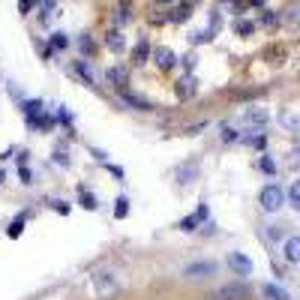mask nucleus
<instances>
[{
	"label": "nucleus",
	"instance_id": "1",
	"mask_svg": "<svg viewBox=\"0 0 300 300\" xmlns=\"http://www.w3.org/2000/svg\"><path fill=\"white\" fill-rule=\"evenodd\" d=\"M285 201H288V192H285L282 186H276V183H267V186L258 192V204H261V210H267V213H276Z\"/></svg>",
	"mask_w": 300,
	"mask_h": 300
},
{
	"label": "nucleus",
	"instance_id": "2",
	"mask_svg": "<svg viewBox=\"0 0 300 300\" xmlns=\"http://www.w3.org/2000/svg\"><path fill=\"white\" fill-rule=\"evenodd\" d=\"M93 288H96V294H99V297H114L120 285H117V276H114V273L102 270V273H96V276H93Z\"/></svg>",
	"mask_w": 300,
	"mask_h": 300
},
{
	"label": "nucleus",
	"instance_id": "3",
	"mask_svg": "<svg viewBox=\"0 0 300 300\" xmlns=\"http://www.w3.org/2000/svg\"><path fill=\"white\" fill-rule=\"evenodd\" d=\"M249 294H252V291H249L246 282H228V285H222V288L216 291V300H246Z\"/></svg>",
	"mask_w": 300,
	"mask_h": 300
},
{
	"label": "nucleus",
	"instance_id": "4",
	"mask_svg": "<svg viewBox=\"0 0 300 300\" xmlns=\"http://www.w3.org/2000/svg\"><path fill=\"white\" fill-rule=\"evenodd\" d=\"M105 81H108L114 90L123 93L126 84H129V69H126V66H108V69H105Z\"/></svg>",
	"mask_w": 300,
	"mask_h": 300
},
{
	"label": "nucleus",
	"instance_id": "5",
	"mask_svg": "<svg viewBox=\"0 0 300 300\" xmlns=\"http://www.w3.org/2000/svg\"><path fill=\"white\" fill-rule=\"evenodd\" d=\"M174 93H177V99H192V96L198 93V81H195V75L186 72V75L174 84Z\"/></svg>",
	"mask_w": 300,
	"mask_h": 300
},
{
	"label": "nucleus",
	"instance_id": "6",
	"mask_svg": "<svg viewBox=\"0 0 300 300\" xmlns=\"http://www.w3.org/2000/svg\"><path fill=\"white\" fill-rule=\"evenodd\" d=\"M153 63H156L162 72H168V69L177 63V57H174V51H171L168 45H159V48H153Z\"/></svg>",
	"mask_w": 300,
	"mask_h": 300
},
{
	"label": "nucleus",
	"instance_id": "7",
	"mask_svg": "<svg viewBox=\"0 0 300 300\" xmlns=\"http://www.w3.org/2000/svg\"><path fill=\"white\" fill-rule=\"evenodd\" d=\"M201 222H207V204H198V210H195L192 216L180 219L177 228H180V231H195V225H201Z\"/></svg>",
	"mask_w": 300,
	"mask_h": 300
},
{
	"label": "nucleus",
	"instance_id": "8",
	"mask_svg": "<svg viewBox=\"0 0 300 300\" xmlns=\"http://www.w3.org/2000/svg\"><path fill=\"white\" fill-rule=\"evenodd\" d=\"M228 267H231L237 276H249V273H252V261H249L243 252H231V255H228Z\"/></svg>",
	"mask_w": 300,
	"mask_h": 300
},
{
	"label": "nucleus",
	"instance_id": "9",
	"mask_svg": "<svg viewBox=\"0 0 300 300\" xmlns=\"http://www.w3.org/2000/svg\"><path fill=\"white\" fill-rule=\"evenodd\" d=\"M111 18H114V24H117V27L129 24V21H132V0H117V3H114Z\"/></svg>",
	"mask_w": 300,
	"mask_h": 300
},
{
	"label": "nucleus",
	"instance_id": "10",
	"mask_svg": "<svg viewBox=\"0 0 300 300\" xmlns=\"http://www.w3.org/2000/svg\"><path fill=\"white\" fill-rule=\"evenodd\" d=\"M213 270H216L213 261H195V264H186L183 276H189V279H201V276H210Z\"/></svg>",
	"mask_w": 300,
	"mask_h": 300
},
{
	"label": "nucleus",
	"instance_id": "11",
	"mask_svg": "<svg viewBox=\"0 0 300 300\" xmlns=\"http://www.w3.org/2000/svg\"><path fill=\"white\" fill-rule=\"evenodd\" d=\"M120 96H123V102H126L129 108H135V111H153V102H150L147 96H138V93H129V90H123Z\"/></svg>",
	"mask_w": 300,
	"mask_h": 300
},
{
	"label": "nucleus",
	"instance_id": "12",
	"mask_svg": "<svg viewBox=\"0 0 300 300\" xmlns=\"http://www.w3.org/2000/svg\"><path fill=\"white\" fill-rule=\"evenodd\" d=\"M282 255H285V261L300 264V237H297V234L285 237V243H282Z\"/></svg>",
	"mask_w": 300,
	"mask_h": 300
},
{
	"label": "nucleus",
	"instance_id": "13",
	"mask_svg": "<svg viewBox=\"0 0 300 300\" xmlns=\"http://www.w3.org/2000/svg\"><path fill=\"white\" fill-rule=\"evenodd\" d=\"M147 60H150V42H147V36H141L138 45L132 48V63H135V66H144Z\"/></svg>",
	"mask_w": 300,
	"mask_h": 300
},
{
	"label": "nucleus",
	"instance_id": "14",
	"mask_svg": "<svg viewBox=\"0 0 300 300\" xmlns=\"http://www.w3.org/2000/svg\"><path fill=\"white\" fill-rule=\"evenodd\" d=\"M279 123H282V129L300 135V111H282V114H279Z\"/></svg>",
	"mask_w": 300,
	"mask_h": 300
},
{
	"label": "nucleus",
	"instance_id": "15",
	"mask_svg": "<svg viewBox=\"0 0 300 300\" xmlns=\"http://www.w3.org/2000/svg\"><path fill=\"white\" fill-rule=\"evenodd\" d=\"M243 120L249 126H264L267 123V108H246L243 111Z\"/></svg>",
	"mask_w": 300,
	"mask_h": 300
},
{
	"label": "nucleus",
	"instance_id": "16",
	"mask_svg": "<svg viewBox=\"0 0 300 300\" xmlns=\"http://www.w3.org/2000/svg\"><path fill=\"white\" fill-rule=\"evenodd\" d=\"M198 177V159H192L189 165H180L177 168V183H192Z\"/></svg>",
	"mask_w": 300,
	"mask_h": 300
},
{
	"label": "nucleus",
	"instance_id": "17",
	"mask_svg": "<svg viewBox=\"0 0 300 300\" xmlns=\"http://www.w3.org/2000/svg\"><path fill=\"white\" fill-rule=\"evenodd\" d=\"M105 45H108L114 54H120V51L126 48V39H123V33H120V30H108V33H105Z\"/></svg>",
	"mask_w": 300,
	"mask_h": 300
},
{
	"label": "nucleus",
	"instance_id": "18",
	"mask_svg": "<svg viewBox=\"0 0 300 300\" xmlns=\"http://www.w3.org/2000/svg\"><path fill=\"white\" fill-rule=\"evenodd\" d=\"M261 294H264L267 300H291V297H288V291H285V288H279V285H273V282L261 285Z\"/></svg>",
	"mask_w": 300,
	"mask_h": 300
},
{
	"label": "nucleus",
	"instance_id": "19",
	"mask_svg": "<svg viewBox=\"0 0 300 300\" xmlns=\"http://www.w3.org/2000/svg\"><path fill=\"white\" fill-rule=\"evenodd\" d=\"M75 72H78V78L87 84V87H93V69L87 66V60H75V66H72Z\"/></svg>",
	"mask_w": 300,
	"mask_h": 300
},
{
	"label": "nucleus",
	"instance_id": "20",
	"mask_svg": "<svg viewBox=\"0 0 300 300\" xmlns=\"http://www.w3.org/2000/svg\"><path fill=\"white\" fill-rule=\"evenodd\" d=\"M189 15H192V6H189V3H183V6H177L168 18H171L174 24H180V21H189Z\"/></svg>",
	"mask_w": 300,
	"mask_h": 300
},
{
	"label": "nucleus",
	"instance_id": "21",
	"mask_svg": "<svg viewBox=\"0 0 300 300\" xmlns=\"http://www.w3.org/2000/svg\"><path fill=\"white\" fill-rule=\"evenodd\" d=\"M264 57H267L270 63H282V60H285V48H279V45H270V48L264 51Z\"/></svg>",
	"mask_w": 300,
	"mask_h": 300
},
{
	"label": "nucleus",
	"instance_id": "22",
	"mask_svg": "<svg viewBox=\"0 0 300 300\" xmlns=\"http://www.w3.org/2000/svg\"><path fill=\"white\" fill-rule=\"evenodd\" d=\"M285 168H288V171H300V147L288 150V156H285Z\"/></svg>",
	"mask_w": 300,
	"mask_h": 300
},
{
	"label": "nucleus",
	"instance_id": "23",
	"mask_svg": "<svg viewBox=\"0 0 300 300\" xmlns=\"http://www.w3.org/2000/svg\"><path fill=\"white\" fill-rule=\"evenodd\" d=\"M81 207H84V210H96V207H99V204H96V195L87 192V189H81Z\"/></svg>",
	"mask_w": 300,
	"mask_h": 300
},
{
	"label": "nucleus",
	"instance_id": "24",
	"mask_svg": "<svg viewBox=\"0 0 300 300\" xmlns=\"http://www.w3.org/2000/svg\"><path fill=\"white\" fill-rule=\"evenodd\" d=\"M114 216H117V219H126V216H129V201H126V198H117V201H114Z\"/></svg>",
	"mask_w": 300,
	"mask_h": 300
},
{
	"label": "nucleus",
	"instance_id": "25",
	"mask_svg": "<svg viewBox=\"0 0 300 300\" xmlns=\"http://www.w3.org/2000/svg\"><path fill=\"white\" fill-rule=\"evenodd\" d=\"M282 21H285V24H300V6H288V9L282 12Z\"/></svg>",
	"mask_w": 300,
	"mask_h": 300
},
{
	"label": "nucleus",
	"instance_id": "26",
	"mask_svg": "<svg viewBox=\"0 0 300 300\" xmlns=\"http://www.w3.org/2000/svg\"><path fill=\"white\" fill-rule=\"evenodd\" d=\"M252 30H255V24H252V21H243V18H240V21H234V33H240V36H249Z\"/></svg>",
	"mask_w": 300,
	"mask_h": 300
},
{
	"label": "nucleus",
	"instance_id": "27",
	"mask_svg": "<svg viewBox=\"0 0 300 300\" xmlns=\"http://www.w3.org/2000/svg\"><path fill=\"white\" fill-rule=\"evenodd\" d=\"M78 45H81V54H93V39H90V33H81V39H78Z\"/></svg>",
	"mask_w": 300,
	"mask_h": 300
},
{
	"label": "nucleus",
	"instance_id": "28",
	"mask_svg": "<svg viewBox=\"0 0 300 300\" xmlns=\"http://www.w3.org/2000/svg\"><path fill=\"white\" fill-rule=\"evenodd\" d=\"M21 231H24V219H12V222H9V228H6V234H9V237H21Z\"/></svg>",
	"mask_w": 300,
	"mask_h": 300
},
{
	"label": "nucleus",
	"instance_id": "29",
	"mask_svg": "<svg viewBox=\"0 0 300 300\" xmlns=\"http://www.w3.org/2000/svg\"><path fill=\"white\" fill-rule=\"evenodd\" d=\"M288 201H291V207H294V210H300V180L291 186V189H288Z\"/></svg>",
	"mask_w": 300,
	"mask_h": 300
},
{
	"label": "nucleus",
	"instance_id": "30",
	"mask_svg": "<svg viewBox=\"0 0 300 300\" xmlns=\"http://www.w3.org/2000/svg\"><path fill=\"white\" fill-rule=\"evenodd\" d=\"M51 45H54L57 51H63V48L69 45V39H66V33H54V39H51Z\"/></svg>",
	"mask_w": 300,
	"mask_h": 300
},
{
	"label": "nucleus",
	"instance_id": "31",
	"mask_svg": "<svg viewBox=\"0 0 300 300\" xmlns=\"http://www.w3.org/2000/svg\"><path fill=\"white\" fill-rule=\"evenodd\" d=\"M54 162H57V165H69V150L57 147V150H54Z\"/></svg>",
	"mask_w": 300,
	"mask_h": 300
},
{
	"label": "nucleus",
	"instance_id": "32",
	"mask_svg": "<svg viewBox=\"0 0 300 300\" xmlns=\"http://www.w3.org/2000/svg\"><path fill=\"white\" fill-rule=\"evenodd\" d=\"M195 60H198L195 54H183V57H180V63H183V69H186V72H192V69H195Z\"/></svg>",
	"mask_w": 300,
	"mask_h": 300
},
{
	"label": "nucleus",
	"instance_id": "33",
	"mask_svg": "<svg viewBox=\"0 0 300 300\" xmlns=\"http://www.w3.org/2000/svg\"><path fill=\"white\" fill-rule=\"evenodd\" d=\"M258 165H261V171H267V174H273V171H276V165H273V159H270V156H261V159H258Z\"/></svg>",
	"mask_w": 300,
	"mask_h": 300
},
{
	"label": "nucleus",
	"instance_id": "34",
	"mask_svg": "<svg viewBox=\"0 0 300 300\" xmlns=\"http://www.w3.org/2000/svg\"><path fill=\"white\" fill-rule=\"evenodd\" d=\"M213 36H216V33H213V30H201V33H195V42H198V45H201V42H210V39H213Z\"/></svg>",
	"mask_w": 300,
	"mask_h": 300
},
{
	"label": "nucleus",
	"instance_id": "35",
	"mask_svg": "<svg viewBox=\"0 0 300 300\" xmlns=\"http://www.w3.org/2000/svg\"><path fill=\"white\" fill-rule=\"evenodd\" d=\"M237 138H240V135H237L231 126H222V141H237Z\"/></svg>",
	"mask_w": 300,
	"mask_h": 300
},
{
	"label": "nucleus",
	"instance_id": "36",
	"mask_svg": "<svg viewBox=\"0 0 300 300\" xmlns=\"http://www.w3.org/2000/svg\"><path fill=\"white\" fill-rule=\"evenodd\" d=\"M282 234H285V231H282V225H270V228H267V237H270V240H279Z\"/></svg>",
	"mask_w": 300,
	"mask_h": 300
},
{
	"label": "nucleus",
	"instance_id": "37",
	"mask_svg": "<svg viewBox=\"0 0 300 300\" xmlns=\"http://www.w3.org/2000/svg\"><path fill=\"white\" fill-rule=\"evenodd\" d=\"M276 21H279V18H276L273 12H264V15H261V24H267V27H273Z\"/></svg>",
	"mask_w": 300,
	"mask_h": 300
},
{
	"label": "nucleus",
	"instance_id": "38",
	"mask_svg": "<svg viewBox=\"0 0 300 300\" xmlns=\"http://www.w3.org/2000/svg\"><path fill=\"white\" fill-rule=\"evenodd\" d=\"M105 168H108V171H111L117 180H123V168H120V165H111V162H105Z\"/></svg>",
	"mask_w": 300,
	"mask_h": 300
},
{
	"label": "nucleus",
	"instance_id": "39",
	"mask_svg": "<svg viewBox=\"0 0 300 300\" xmlns=\"http://www.w3.org/2000/svg\"><path fill=\"white\" fill-rule=\"evenodd\" d=\"M18 177H21V183H24V186H30V183H33V180H30V171H27V168H21V171H18Z\"/></svg>",
	"mask_w": 300,
	"mask_h": 300
},
{
	"label": "nucleus",
	"instance_id": "40",
	"mask_svg": "<svg viewBox=\"0 0 300 300\" xmlns=\"http://www.w3.org/2000/svg\"><path fill=\"white\" fill-rule=\"evenodd\" d=\"M57 117H60V120H63V123H66V120H72V114H69V111H66V105H60V111H57Z\"/></svg>",
	"mask_w": 300,
	"mask_h": 300
},
{
	"label": "nucleus",
	"instance_id": "41",
	"mask_svg": "<svg viewBox=\"0 0 300 300\" xmlns=\"http://www.w3.org/2000/svg\"><path fill=\"white\" fill-rule=\"evenodd\" d=\"M51 204H54L57 213H69V204H63V201H51Z\"/></svg>",
	"mask_w": 300,
	"mask_h": 300
},
{
	"label": "nucleus",
	"instance_id": "42",
	"mask_svg": "<svg viewBox=\"0 0 300 300\" xmlns=\"http://www.w3.org/2000/svg\"><path fill=\"white\" fill-rule=\"evenodd\" d=\"M30 6H33V0H21V3H18V9H21V15H27V12H30Z\"/></svg>",
	"mask_w": 300,
	"mask_h": 300
},
{
	"label": "nucleus",
	"instance_id": "43",
	"mask_svg": "<svg viewBox=\"0 0 300 300\" xmlns=\"http://www.w3.org/2000/svg\"><path fill=\"white\" fill-rule=\"evenodd\" d=\"M0 183H3V171H0Z\"/></svg>",
	"mask_w": 300,
	"mask_h": 300
},
{
	"label": "nucleus",
	"instance_id": "44",
	"mask_svg": "<svg viewBox=\"0 0 300 300\" xmlns=\"http://www.w3.org/2000/svg\"><path fill=\"white\" fill-rule=\"evenodd\" d=\"M159 3H171V0H159Z\"/></svg>",
	"mask_w": 300,
	"mask_h": 300
}]
</instances>
